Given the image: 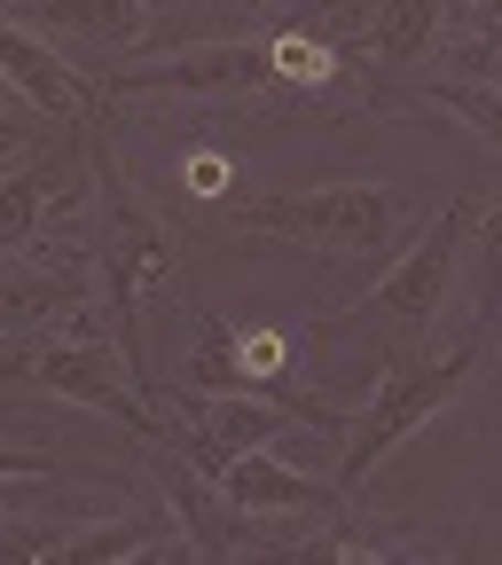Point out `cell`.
I'll use <instances>...</instances> for the list:
<instances>
[{
	"label": "cell",
	"instance_id": "15",
	"mask_svg": "<svg viewBox=\"0 0 502 565\" xmlns=\"http://www.w3.org/2000/svg\"><path fill=\"white\" fill-rule=\"evenodd\" d=\"M40 32H71V40H103V47H133L150 24V0H32Z\"/></svg>",
	"mask_w": 502,
	"mask_h": 565
},
{
	"label": "cell",
	"instance_id": "13",
	"mask_svg": "<svg viewBox=\"0 0 502 565\" xmlns=\"http://www.w3.org/2000/svg\"><path fill=\"white\" fill-rule=\"evenodd\" d=\"M189 338H196V353H189V385H204V393H282V377H267L259 370V353H252V338L244 330H228L221 315H189Z\"/></svg>",
	"mask_w": 502,
	"mask_h": 565
},
{
	"label": "cell",
	"instance_id": "5",
	"mask_svg": "<svg viewBox=\"0 0 502 565\" xmlns=\"http://www.w3.org/2000/svg\"><path fill=\"white\" fill-rule=\"evenodd\" d=\"M479 212H487V189L448 196V212H440V221L416 236V252H400V259H393V267L370 282L353 315H377V322H385L400 345L432 338V330H440V315H448V299H456V282H463V267H471Z\"/></svg>",
	"mask_w": 502,
	"mask_h": 565
},
{
	"label": "cell",
	"instance_id": "16",
	"mask_svg": "<svg viewBox=\"0 0 502 565\" xmlns=\"http://www.w3.org/2000/svg\"><path fill=\"white\" fill-rule=\"evenodd\" d=\"M456 79H502V0H463V32L448 40Z\"/></svg>",
	"mask_w": 502,
	"mask_h": 565
},
{
	"label": "cell",
	"instance_id": "10",
	"mask_svg": "<svg viewBox=\"0 0 502 565\" xmlns=\"http://www.w3.org/2000/svg\"><path fill=\"white\" fill-rule=\"evenodd\" d=\"M95 299V259H0V330H55Z\"/></svg>",
	"mask_w": 502,
	"mask_h": 565
},
{
	"label": "cell",
	"instance_id": "18",
	"mask_svg": "<svg viewBox=\"0 0 502 565\" xmlns=\"http://www.w3.org/2000/svg\"><path fill=\"white\" fill-rule=\"evenodd\" d=\"M370 9H377V0H307V32H322L330 47H353V32L370 24Z\"/></svg>",
	"mask_w": 502,
	"mask_h": 565
},
{
	"label": "cell",
	"instance_id": "20",
	"mask_svg": "<svg viewBox=\"0 0 502 565\" xmlns=\"http://www.w3.org/2000/svg\"><path fill=\"white\" fill-rule=\"evenodd\" d=\"M212 9H228V17H267L275 0H212Z\"/></svg>",
	"mask_w": 502,
	"mask_h": 565
},
{
	"label": "cell",
	"instance_id": "1",
	"mask_svg": "<svg viewBox=\"0 0 502 565\" xmlns=\"http://www.w3.org/2000/svg\"><path fill=\"white\" fill-rule=\"evenodd\" d=\"M487 338H494V330L471 322L448 353H440V345H432V353H424V345H400V353H393V370L377 377V393L353 408V416H345V433H338V440H345V448H338V487H345V494H353V487H370L377 463L416 433V424H432V416L471 385V370L487 362Z\"/></svg>",
	"mask_w": 502,
	"mask_h": 565
},
{
	"label": "cell",
	"instance_id": "4",
	"mask_svg": "<svg viewBox=\"0 0 502 565\" xmlns=\"http://www.w3.org/2000/svg\"><path fill=\"white\" fill-rule=\"evenodd\" d=\"M236 236H275L330 259H377L400 236V196L377 181H330V189H275V196H236L228 204Z\"/></svg>",
	"mask_w": 502,
	"mask_h": 565
},
{
	"label": "cell",
	"instance_id": "9",
	"mask_svg": "<svg viewBox=\"0 0 502 565\" xmlns=\"http://www.w3.org/2000/svg\"><path fill=\"white\" fill-rule=\"evenodd\" d=\"M212 487H221V503L244 511L252 526H259V519H338V511H345V487H338V479H307V471H291V463H275L267 448H244Z\"/></svg>",
	"mask_w": 502,
	"mask_h": 565
},
{
	"label": "cell",
	"instance_id": "6",
	"mask_svg": "<svg viewBox=\"0 0 502 565\" xmlns=\"http://www.w3.org/2000/svg\"><path fill=\"white\" fill-rule=\"evenodd\" d=\"M87 79L110 95V103H150V95H275L282 71H275V47L267 40H204V47H181L165 63H95Z\"/></svg>",
	"mask_w": 502,
	"mask_h": 565
},
{
	"label": "cell",
	"instance_id": "14",
	"mask_svg": "<svg viewBox=\"0 0 502 565\" xmlns=\"http://www.w3.org/2000/svg\"><path fill=\"white\" fill-rule=\"evenodd\" d=\"M158 550H189L181 519L150 511V519H103V526H63L55 557L63 565H103V557H158Z\"/></svg>",
	"mask_w": 502,
	"mask_h": 565
},
{
	"label": "cell",
	"instance_id": "3",
	"mask_svg": "<svg viewBox=\"0 0 502 565\" xmlns=\"http://www.w3.org/2000/svg\"><path fill=\"white\" fill-rule=\"evenodd\" d=\"M95 204H103V221H95V291H103V307L118 322V345H126V362L141 377V299L181 267V244H173V228L158 212L133 196V181L118 173V158L103 141H95Z\"/></svg>",
	"mask_w": 502,
	"mask_h": 565
},
{
	"label": "cell",
	"instance_id": "19",
	"mask_svg": "<svg viewBox=\"0 0 502 565\" xmlns=\"http://www.w3.org/2000/svg\"><path fill=\"white\" fill-rule=\"evenodd\" d=\"M9 479H95V471L63 463V456H40V448H0V487Z\"/></svg>",
	"mask_w": 502,
	"mask_h": 565
},
{
	"label": "cell",
	"instance_id": "7",
	"mask_svg": "<svg viewBox=\"0 0 502 565\" xmlns=\"http://www.w3.org/2000/svg\"><path fill=\"white\" fill-rule=\"evenodd\" d=\"M95 126H79V141H55V150H32L24 166H9L0 173V259L9 252H24V244H40V228L55 221L63 204H79V196H95L87 181H95Z\"/></svg>",
	"mask_w": 502,
	"mask_h": 565
},
{
	"label": "cell",
	"instance_id": "12",
	"mask_svg": "<svg viewBox=\"0 0 502 565\" xmlns=\"http://www.w3.org/2000/svg\"><path fill=\"white\" fill-rule=\"evenodd\" d=\"M370 110H448L463 126H479V141L502 158V79H416V87H370Z\"/></svg>",
	"mask_w": 502,
	"mask_h": 565
},
{
	"label": "cell",
	"instance_id": "17",
	"mask_svg": "<svg viewBox=\"0 0 502 565\" xmlns=\"http://www.w3.org/2000/svg\"><path fill=\"white\" fill-rule=\"evenodd\" d=\"M471 267H479V291H471V322H502V196H487L479 212V236H471Z\"/></svg>",
	"mask_w": 502,
	"mask_h": 565
},
{
	"label": "cell",
	"instance_id": "8",
	"mask_svg": "<svg viewBox=\"0 0 502 565\" xmlns=\"http://www.w3.org/2000/svg\"><path fill=\"white\" fill-rule=\"evenodd\" d=\"M0 87L24 95L32 110H47L55 126H103V103H110L87 71H71L40 32L9 24V17H0Z\"/></svg>",
	"mask_w": 502,
	"mask_h": 565
},
{
	"label": "cell",
	"instance_id": "11",
	"mask_svg": "<svg viewBox=\"0 0 502 565\" xmlns=\"http://www.w3.org/2000/svg\"><path fill=\"white\" fill-rule=\"evenodd\" d=\"M440 32H448L440 0H377L345 55H353V71H370V79H393V71H416L424 55H440Z\"/></svg>",
	"mask_w": 502,
	"mask_h": 565
},
{
	"label": "cell",
	"instance_id": "2",
	"mask_svg": "<svg viewBox=\"0 0 502 565\" xmlns=\"http://www.w3.org/2000/svg\"><path fill=\"white\" fill-rule=\"evenodd\" d=\"M9 377H24L32 393L79 401V408H95V416L126 424L133 440H165V416H158V401L141 393L133 362L118 353V322H110L103 291H95L79 315H71V322H55V338L24 345L17 362H9Z\"/></svg>",
	"mask_w": 502,
	"mask_h": 565
}]
</instances>
